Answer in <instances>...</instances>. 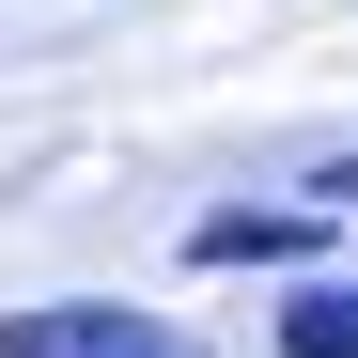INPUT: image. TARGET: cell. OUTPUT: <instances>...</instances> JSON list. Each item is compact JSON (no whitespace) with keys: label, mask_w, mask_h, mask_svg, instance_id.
<instances>
[{"label":"cell","mask_w":358,"mask_h":358,"mask_svg":"<svg viewBox=\"0 0 358 358\" xmlns=\"http://www.w3.org/2000/svg\"><path fill=\"white\" fill-rule=\"evenodd\" d=\"M0 358H203V343L125 296H47V312H0Z\"/></svg>","instance_id":"cell-1"},{"label":"cell","mask_w":358,"mask_h":358,"mask_svg":"<svg viewBox=\"0 0 358 358\" xmlns=\"http://www.w3.org/2000/svg\"><path fill=\"white\" fill-rule=\"evenodd\" d=\"M187 250L203 265H296V250H312V203H218Z\"/></svg>","instance_id":"cell-2"},{"label":"cell","mask_w":358,"mask_h":358,"mask_svg":"<svg viewBox=\"0 0 358 358\" xmlns=\"http://www.w3.org/2000/svg\"><path fill=\"white\" fill-rule=\"evenodd\" d=\"M280 358H358V280H312L280 312Z\"/></svg>","instance_id":"cell-3"},{"label":"cell","mask_w":358,"mask_h":358,"mask_svg":"<svg viewBox=\"0 0 358 358\" xmlns=\"http://www.w3.org/2000/svg\"><path fill=\"white\" fill-rule=\"evenodd\" d=\"M327 203H343V218H358V156H343V171H327Z\"/></svg>","instance_id":"cell-4"}]
</instances>
